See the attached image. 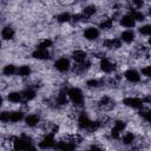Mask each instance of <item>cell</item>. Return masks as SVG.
I'll return each instance as SVG.
<instances>
[{
  "mask_svg": "<svg viewBox=\"0 0 151 151\" xmlns=\"http://www.w3.org/2000/svg\"><path fill=\"white\" fill-rule=\"evenodd\" d=\"M66 92H67L68 99L72 101V104H73L76 107L83 106L84 100H85V96H84V92H83L79 87H77V86L70 87V88H67Z\"/></svg>",
  "mask_w": 151,
  "mask_h": 151,
  "instance_id": "6da1fadb",
  "label": "cell"
},
{
  "mask_svg": "<svg viewBox=\"0 0 151 151\" xmlns=\"http://www.w3.org/2000/svg\"><path fill=\"white\" fill-rule=\"evenodd\" d=\"M126 129V122L123 119H117L113 122L111 130H110V136L113 139H120V137L123 136V132Z\"/></svg>",
  "mask_w": 151,
  "mask_h": 151,
  "instance_id": "7a4b0ae2",
  "label": "cell"
},
{
  "mask_svg": "<svg viewBox=\"0 0 151 151\" xmlns=\"http://www.w3.org/2000/svg\"><path fill=\"white\" fill-rule=\"evenodd\" d=\"M99 70L104 73H107V74L113 73L116 71V64L110 58L103 57L101 59H99Z\"/></svg>",
  "mask_w": 151,
  "mask_h": 151,
  "instance_id": "3957f363",
  "label": "cell"
},
{
  "mask_svg": "<svg viewBox=\"0 0 151 151\" xmlns=\"http://www.w3.org/2000/svg\"><path fill=\"white\" fill-rule=\"evenodd\" d=\"M123 105L129 107V109L140 110L144 106V101L139 97H126V98L123 99Z\"/></svg>",
  "mask_w": 151,
  "mask_h": 151,
  "instance_id": "277c9868",
  "label": "cell"
},
{
  "mask_svg": "<svg viewBox=\"0 0 151 151\" xmlns=\"http://www.w3.org/2000/svg\"><path fill=\"white\" fill-rule=\"evenodd\" d=\"M55 138H54V134L53 133H47V134H44L42 138L39 140V147L42 149V150H48V149H52L55 146Z\"/></svg>",
  "mask_w": 151,
  "mask_h": 151,
  "instance_id": "5b68a950",
  "label": "cell"
},
{
  "mask_svg": "<svg viewBox=\"0 0 151 151\" xmlns=\"http://www.w3.org/2000/svg\"><path fill=\"white\" fill-rule=\"evenodd\" d=\"M99 34H100L99 29L97 27H94V26H88V27H86L83 31V37L87 41H94V40H97L99 38Z\"/></svg>",
  "mask_w": 151,
  "mask_h": 151,
  "instance_id": "8992f818",
  "label": "cell"
},
{
  "mask_svg": "<svg viewBox=\"0 0 151 151\" xmlns=\"http://www.w3.org/2000/svg\"><path fill=\"white\" fill-rule=\"evenodd\" d=\"M53 66H54V68H55L57 71H59V72H66V71L70 70L71 63H70V59H68V58H66V57H60V58H58V59L54 61Z\"/></svg>",
  "mask_w": 151,
  "mask_h": 151,
  "instance_id": "52a82bcc",
  "label": "cell"
},
{
  "mask_svg": "<svg viewBox=\"0 0 151 151\" xmlns=\"http://www.w3.org/2000/svg\"><path fill=\"white\" fill-rule=\"evenodd\" d=\"M124 78L130 84H137L140 81V73L134 68H129L124 72Z\"/></svg>",
  "mask_w": 151,
  "mask_h": 151,
  "instance_id": "ba28073f",
  "label": "cell"
},
{
  "mask_svg": "<svg viewBox=\"0 0 151 151\" xmlns=\"http://www.w3.org/2000/svg\"><path fill=\"white\" fill-rule=\"evenodd\" d=\"M103 46L107 50H118L122 47V40L119 38H106L103 40Z\"/></svg>",
  "mask_w": 151,
  "mask_h": 151,
  "instance_id": "9c48e42d",
  "label": "cell"
},
{
  "mask_svg": "<svg viewBox=\"0 0 151 151\" xmlns=\"http://www.w3.org/2000/svg\"><path fill=\"white\" fill-rule=\"evenodd\" d=\"M91 123H92V119L88 117L87 113L83 112V113H79V114H78L77 124H78L79 129H81V130H87V129L90 127Z\"/></svg>",
  "mask_w": 151,
  "mask_h": 151,
  "instance_id": "30bf717a",
  "label": "cell"
},
{
  "mask_svg": "<svg viewBox=\"0 0 151 151\" xmlns=\"http://www.w3.org/2000/svg\"><path fill=\"white\" fill-rule=\"evenodd\" d=\"M24 122H25L26 126L33 129V127H35V126H38L40 124V116L37 114V113H29V114H27L25 117Z\"/></svg>",
  "mask_w": 151,
  "mask_h": 151,
  "instance_id": "8fae6325",
  "label": "cell"
},
{
  "mask_svg": "<svg viewBox=\"0 0 151 151\" xmlns=\"http://www.w3.org/2000/svg\"><path fill=\"white\" fill-rule=\"evenodd\" d=\"M113 25H114V20H113V18L107 17V15L101 17L100 20H99V22H98L99 28H101L103 31H109V29H111V28L113 27Z\"/></svg>",
  "mask_w": 151,
  "mask_h": 151,
  "instance_id": "7c38bea8",
  "label": "cell"
},
{
  "mask_svg": "<svg viewBox=\"0 0 151 151\" xmlns=\"http://www.w3.org/2000/svg\"><path fill=\"white\" fill-rule=\"evenodd\" d=\"M72 59L77 63V64H81V63H85L87 60V52L84 51V50H80V48H77L74 51H72Z\"/></svg>",
  "mask_w": 151,
  "mask_h": 151,
  "instance_id": "4fadbf2b",
  "label": "cell"
},
{
  "mask_svg": "<svg viewBox=\"0 0 151 151\" xmlns=\"http://www.w3.org/2000/svg\"><path fill=\"white\" fill-rule=\"evenodd\" d=\"M119 24H120V26H123V27H125L127 29H131L132 27L136 26V20L127 13V14H124V15L120 17Z\"/></svg>",
  "mask_w": 151,
  "mask_h": 151,
  "instance_id": "5bb4252c",
  "label": "cell"
},
{
  "mask_svg": "<svg viewBox=\"0 0 151 151\" xmlns=\"http://www.w3.org/2000/svg\"><path fill=\"white\" fill-rule=\"evenodd\" d=\"M14 35H15V31H14V28L12 26L7 25V26L2 27V29H1V38H2L4 41L12 40L14 38Z\"/></svg>",
  "mask_w": 151,
  "mask_h": 151,
  "instance_id": "9a60e30c",
  "label": "cell"
},
{
  "mask_svg": "<svg viewBox=\"0 0 151 151\" xmlns=\"http://www.w3.org/2000/svg\"><path fill=\"white\" fill-rule=\"evenodd\" d=\"M136 38V34L132 29H125L120 33V40L122 42H125V44H131Z\"/></svg>",
  "mask_w": 151,
  "mask_h": 151,
  "instance_id": "2e32d148",
  "label": "cell"
},
{
  "mask_svg": "<svg viewBox=\"0 0 151 151\" xmlns=\"http://www.w3.org/2000/svg\"><path fill=\"white\" fill-rule=\"evenodd\" d=\"M50 55H51V53H50L48 50H38V48H35L32 52V57L37 60H47V59H50Z\"/></svg>",
  "mask_w": 151,
  "mask_h": 151,
  "instance_id": "e0dca14e",
  "label": "cell"
},
{
  "mask_svg": "<svg viewBox=\"0 0 151 151\" xmlns=\"http://www.w3.org/2000/svg\"><path fill=\"white\" fill-rule=\"evenodd\" d=\"M22 99H24L22 93L19 92V91H11V92H8V94H7V100H8V103H11V104H19Z\"/></svg>",
  "mask_w": 151,
  "mask_h": 151,
  "instance_id": "ac0fdd59",
  "label": "cell"
},
{
  "mask_svg": "<svg viewBox=\"0 0 151 151\" xmlns=\"http://www.w3.org/2000/svg\"><path fill=\"white\" fill-rule=\"evenodd\" d=\"M22 119H25L24 112L22 111H9V123H20Z\"/></svg>",
  "mask_w": 151,
  "mask_h": 151,
  "instance_id": "d6986e66",
  "label": "cell"
},
{
  "mask_svg": "<svg viewBox=\"0 0 151 151\" xmlns=\"http://www.w3.org/2000/svg\"><path fill=\"white\" fill-rule=\"evenodd\" d=\"M120 140L124 145H132L136 140V134L133 132H124L120 137Z\"/></svg>",
  "mask_w": 151,
  "mask_h": 151,
  "instance_id": "ffe728a7",
  "label": "cell"
},
{
  "mask_svg": "<svg viewBox=\"0 0 151 151\" xmlns=\"http://www.w3.org/2000/svg\"><path fill=\"white\" fill-rule=\"evenodd\" d=\"M81 14H83L86 19H90V18H92L94 14H97V7H96L94 5H87V6H85V7L83 8Z\"/></svg>",
  "mask_w": 151,
  "mask_h": 151,
  "instance_id": "44dd1931",
  "label": "cell"
},
{
  "mask_svg": "<svg viewBox=\"0 0 151 151\" xmlns=\"http://www.w3.org/2000/svg\"><path fill=\"white\" fill-rule=\"evenodd\" d=\"M21 93H22V97H24V99H25L26 101H32V100L37 97V92H35V90L32 88V87H26Z\"/></svg>",
  "mask_w": 151,
  "mask_h": 151,
  "instance_id": "7402d4cb",
  "label": "cell"
},
{
  "mask_svg": "<svg viewBox=\"0 0 151 151\" xmlns=\"http://www.w3.org/2000/svg\"><path fill=\"white\" fill-rule=\"evenodd\" d=\"M55 19H57V21H58V22H60V24H66V22L72 21V15H71V13H70V12L64 11V12H61V13L57 14Z\"/></svg>",
  "mask_w": 151,
  "mask_h": 151,
  "instance_id": "603a6c76",
  "label": "cell"
},
{
  "mask_svg": "<svg viewBox=\"0 0 151 151\" xmlns=\"http://www.w3.org/2000/svg\"><path fill=\"white\" fill-rule=\"evenodd\" d=\"M17 72H18V68H17L15 65H13V64H7V65H5L4 68H2V74H4L5 77H12V76H14Z\"/></svg>",
  "mask_w": 151,
  "mask_h": 151,
  "instance_id": "cb8c5ba5",
  "label": "cell"
},
{
  "mask_svg": "<svg viewBox=\"0 0 151 151\" xmlns=\"http://www.w3.org/2000/svg\"><path fill=\"white\" fill-rule=\"evenodd\" d=\"M17 73H18V76L21 77V78H27V77H29V76L32 74V68H31V66H28V65H21V66H19Z\"/></svg>",
  "mask_w": 151,
  "mask_h": 151,
  "instance_id": "d4e9b609",
  "label": "cell"
},
{
  "mask_svg": "<svg viewBox=\"0 0 151 151\" xmlns=\"http://www.w3.org/2000/svg\"><path fill=\"white\" fill-rule=\"evenodd\" d=\"M129 14H130L134 20H136V22H137V21H144V20H145V14H144L142 11H139V9L130 8Z\"/></svg>",
  "mask_w": 151,
  "mask_h": 151,
  "instance_id": "484cf974",
  "label": "cell"
},
{
  "mask_svg": "<svg viewBox=\"0 0 151 151\" xmlns=\"http://www.w3.org/2000/svg\"><path fill=\"white\" fill-rule=\"evenodd\" d=\"M52 45H53V41L48 38H45V39H41L37 44V48L38 50H48L50 47H52Z\"/></svg>",
  "mask_w": 151,
  "mask_h": 151,
  "instance_id": "4316f807",
  "label": "cell"
},
{
  "mask_svg": "<svg viewBox=\"0 0 151 151\" xmlns=\"http://www.w3.org/2000/svg\"><path fill=\"white\" fill-rule=\"evenodd\" d=\"M139 117L145 122V123H150L151 124V110L146 109V110H142L139 112Z\"/></svg>",
  "mask_w": 151,
  "mask_h": 151,
  "instance_id": "83f0119b",
  "label": "cell"
},
{
  "mask_svg": "<svg viewBox=\"0 0 151 151\" xmlns=\"http://www.w3.org/2000/svg\"><path fill=\"white\" fill-rule=\"evenodd\" d=\"M138 32H139L142 35L151 37V24H145V25L140 26V27L138 28Z\"/></svg>",
  "mask_w": 151,
  "mask_h": 151,
  "instance_id": "f1b7e54d",
  "label": "cell"
},
{
  "mask_svg": "<svg viewBox=\"0 0 151 151\" xmlns=\"http://www.w3.org/2000/svg\"><path fill=\"white\" fill-rule=\"evenodd\" d=\"M0 120L4 124L9 123V111H2L1 114H0Z\"/></svg>",
  "mask_w": 151,
  "mask_h": 151,
  "instance_id": "f546056e",
  "label": "cell"
},
{
  "mask_svg": "<svg viewBox=\"0 0 151 151\" xmlns=\"http://www.w3.org/2000/svg\"><path fill=\"white\" fill-rule=\"evenodd\" d=\"M140 73H142L144 77H146V78H151V65H147V66L143 67V68L140 70Z\"/></svg>",
  "mask_w": 151,
  "mask_h": 151,
  "instance_id": "4dcf8cb0",
  "label": "cell"
},
{
  "mask_svg": "<svg viewBox=\"0 0 151 151\" xmlns=\"http://www.w3.org/2000/svg\"><path fill=\"white\" fill-rule=\"evenodd\" d=\"M85 151H104V149L100 147L99 145H92L91 147H88V149L85 150Z\"/></svg>",
  "mask_w": 151,
  "mask_h": 151,
  "instance_id": "1f68e13d",
  "label": "cell"
},
{
  "mask_svg": "<svg viewBox=\"0 0 151 151\" xmlns=\"http://www.w3.org/2000/svg\"><path fill=\"white\" fill-rule=\"evenodd\" d=\"M147 45H149V46L151 47V37H150V38L147 39Z\"/></svg>",
  "mask_w": 151,
  "mask_h": 151,
  "instance_id": "d6a6232c",
  "label": "cell"
}]
</instances>
